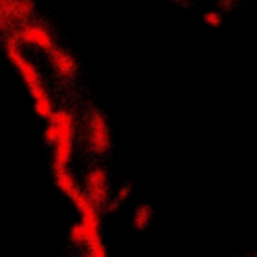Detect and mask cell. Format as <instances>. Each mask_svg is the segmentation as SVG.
I'll use <instances>...</instances> for the list:
<instances>
[{"mask_svg": "<svg viewBox=\"0 0 257 257\" xmlns=\"http://www.w3.org/2000/svg\"><path fill=\"white\" fill-rule=\"evenodd\" d=\"M86 199L96 207H106L110 197H108V179H106V173L102 169H92L86 173L84 177V191Z\"/></svg>", "mask_w": 257, "mask_h": 257, "instance_id": "obj_1", "label": "cell"}, {"mask_svg": "<svg viewBox=\"0 0 257 257\" xmlns=\"http://www.w3.org/2000/svg\"><path fill=\"white\" fill-rule=\"evenodd\" d=\"M110 145V137H108V128H106V120L102 114L92 112L88 118V147L102 155Z\"/></svg>", "mask_w": 257, "mask_h": 257, "instance_id": "obj_2", "label": "cell"}, {"mask_svg": "<svg viewBox=\"0 0 257 257\" xmlns=\"http://www.w3.org/2000/svg\"><path fill=\"white\" fill-rule=\"evenodd\" d=\"M16 40H24V42H28V44L40 46V48H44L46 52L54 48V46H52V40H50V34H48L42 26H38V24H26V26H22L20 32H18V36H16Z\"/></svg>", "mask_w": 257, "mask_h": 257, "instance_id": "obj_3", "label": "cell"}, {"mask_svg": "<svg viewBox=\"0 0 257 257\" xmlns=\"http://www.w3.org/2000/svg\"><path fill=\"white\" fill-rule=\"evenodd\" d=\"M54 179H56L58 189H60L68 199H74V197L80 193V189H78V185H76V181H74V177L70 175L68 169H54Z\"/></svg>", "mask_w": 257, "mask_h": 257, "instance_id": "obj_4", "label": "cell"}, {"mask_svg": "<svg viewBox=\"0 0 257 257\" xmlns=\"http://www.w3.org/2000/svg\"><path fill=\"white\" fill-rule=\"evenodd\" d=\"M48 54H50V60L54 62V68H56L60 74H64V76H72V74H74L76 64H74V60H72L66 52H62V50H58V48H52V50H48Z\"/></svg>", "mask_w": 257, "mask_h": 257, "instance_id": "obj_5", "label": "cell"}, {"mask_svg": "<svg viewBox=\"0 0 257 257\" xmlns=\"http://www.w3.org/2000/svg\"><path fill=\"white\" fill-rule=\"evenodd\" d=\"M151 219H153V209L149 205H141L135 211V227L137 229H147V225L151 223Z\"/></svg>", "mask_w": 257, "mask_h": 257, "instance_id": "obj_6", "label": "cell"}, {"mask_svg": "<svg viewBox=\"0 0 257 257\" xmlns=\"http://www.w3.org/2000/svg\"><path fill=\"white\" fill-rule=\"evenodd\" d=\"M80 257H106V249H104V245H96V247L84 249V253Z\"/></svg>", "mask_w": 257, "mask_h": 257, "instance_id": "obj_7", "label": "cell"}, {"mask_svg": "<svg viewBox=\"0 0 257 257\" xmlns=\"http://www.w3.org/2000/svg\"><path fill=\"white\" fill-rule=\"evenodd\" d=\"M203 20H205L209 26H217V24H221V12H207V14L203 16Z\"/></svg>", "mask_w": 257, "mask_h": 257, "instance_id": "obj_8", "label": "cell"}, {"mask_svg": "<svg viewBox=\"0 0 257 257\" xmlns=\"http://www.w3.org/2000/svg\"><path fill=\"white\" fill-rule=\"evenodd\" d=\"M171 2H175L179 6H189V0H171Z\"/></svg>", "mask_w": 257, "mask_h": 257, "instance_id": "obj_9", "label": "cell"}, {"mask_svg": "<svg viewBox=\"0 0 257 257\" xmlns=\"http://www.w3.org/2000/svg\"><path fill=\"white\" fill-rule=\"evenodd\" d=\"M2 4H4V0H0V6H2Z\"/></svg>", "mask_w": 257, "mask_h": 257, "instance_id": "obj_10", "label": "cell"}]
</instances>
